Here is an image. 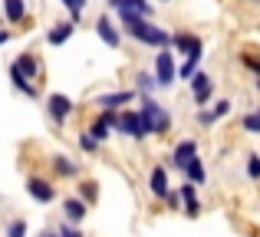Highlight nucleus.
<instances>
[{
  "mask_svg": "<svg viewBox=\"0 0 260 237\" xmlns=\"http://www.w3.org/2000/svg\"><path fill=\"white\" fill-rule=\"evenodd\" d=\"M119 17V26H122V33H125L128 40H135L139 46H145V50H168L172 46V33L165 30V26H158L155 20H148V17H142V13H135V10H122V13H115Z\"/></svg>",
  "mask_w": 260,
  "mask_h": 237,
  "instance_id": "obj_1",
  "label": "nucleus"
},
{
  "mask_svg": "<svg viewBox=\"0 0 260 237\" xmlns=\"http://www.w3.org/2000/svg\"><path fill=\"white\" fill-rule=\"evenodd\" d=\"M139 116H142V128H145L148 139H165L175 125V116L165 103H158L155 96H139Z\"/></svg>",
  "mask_w": 260,
  "mask_h": 237,
  "instance_id": "obj_2",
  "label": "nucleus"
},
{
  "mask_svg": "<svg viewBox=\"0 0 260 237\" xmlns=\"http://www.w3.org/2000/svg\"><path fill=\"white\" fill-rule=\"evenodd\" d=\"M43 112H46V119H50L53 128H66V122L76 112V103H73L66 92H50V96L43 99Z\"/></svg>",
  "mask_w": 260,
  "mask_h": 237,
  "instance_id": "obj_3",
  "label": "nucleus"
},
{
  "mask_svg": "<svg viewBox=\"0 0 260 237\" xmlns=\"http://www.w3.org/2000/svg\"><path fill=\"white\" fill-rule=\"evenodd\" d=\"M132 103H139V92H135L132 86H125V89H109V92H99V96L92 99L95 112H122V109H128Z\"/></svg>",
  "mask_w": 260,
  "mask_h": 237,
  "instance_id": "obj_4",
  "label": "nucleus"
},
{
  "mask_svg": "<svg viewBox=\"0 0 260 237\" xmlns=\"http://www.w3.org/2000/svg\"><path fill=\"white\" fill-rule=\"evenodd\" d=\"M152 73H155L161 89H172L178 83V56L172 53V46H168V50H158L152 56Z\"/></svg>",
  "mask_w": 260,
  "mask_h": 237,
  "instance_id": "obj_5",
  "label": "nucleus"
},
{
  "mask_svg": "<svg viewBox=\"0 0 260 237\" xmlns=\"http://www.w3.org/2000/svg\"><path fill=\"white\" fill-rule=\"evenodd\" d=\"M145 191H148V198L158 201V205H161V198L172 191V168H168L165 161H155V165L148 168V175H145Z\"/></svg>",
  "mask_w": 260,
  "mask_h": 237,
  "instance_id": "obj_6",
  "label": "nucleus"
},
{
  "mask_svg": "<svg viewBox=\"0 0 260 237\" xmlns=\"http://www.w3.org/2000/svg\"><path fill=\"white\" fill-rule=\"evenodd\" d=\"M46 165H50L53 181H79L83 178V165L66 152H53L50 158H46Z\"/></svg>",
  "mask_w": 260,
  "mask_h": 237,
  "instance_id": "obj_7",
  "label": "nucleus"
},
{
  "mask_svg": "<svg viewBox=\"0 0 260 237\" xmlns=\"http://www.w3.org/2000/svg\"><path fill=\"white\" fill-rule=\"evenodd\" d=\"M172 53L178 59L204 56V37H198V33H191V30H175L172 33Z\"/></svg>",
  "mask_w": 260,
  "mask_h": 237,
  "instance_id": "obj_8",
  "label": "nucleus"
},
{
  "mask_svg": "<svg viewBox=\"0 0 260 237\" xmlns=\"http://www.w3.org/2000/svg\"><path fill=\"white\" fill-rule=\"evenodd\" d=\"M115 135H122V139L135 142V145H142V142H148L145 128H142V116L135 106H128V109L119 112V128H115Z\"/></svg>",
  "mask_w": 260,
  "mask_h": 237,
  "instance_id": "obj_9",
  "label": "nucleus"
},
{
  "mask_svg": "<svg viewBox=\"0 0 260 237\" xmlns=\"http://www.w3.org/2000/svg\"><path fill=\"white\" fill-rule=\"evenodd\" d=\"M26 194H30V201H37V205H53V201L59 198L56 185H53V178H46V175H26Z\"/></svg>",
  "mask_w": 260,
  "mask_h": 237,
  "instance_id": "obj_10",
  "label": "nucleus"
},
{
  "mask_svg": "<svg viewBox=\"0 0 260 237\" xmlns=\"http://www.w3.org/2000/svg\"><path fill=\"white\" fill-rule=\"evenodd\" d=\"M201 155V148H198V139H178L172 145V152H168V168H175L178 175L188 168L191 158H198Z\"/></svg>",
  "mask_w": 260,
  "mask_h": 237,
  "instance_id": "obj_11",
  "label": "nucleus"
},
{
  "mask_svg": "<svg viewBox=\"0 0 260 237\" xmlns=\"http://www.w3.org/2000/svg\"><path fill=\"white\" fill-rule=\"evenodd\" d=\"M191 103H194V109H204V106L214 103V79H211V73H194V79H191Z\"/></svg>",
  "mask_w": 260,
  "mask_h": 237,
  "instance_id": "obj_12",
  "label": "nucleus"
},
{
  "mask_svg": "<svg viewBox=\"0 0 260 237\" xmlns=\"http://www.w3.org/2000/svg\"><path fill=\"white\" fill-rule=\"evenodd\" d=\"M92 30H95V37H99L102 43L109 46V50H119V46H122V26L115 23V20L109 17V13H102V17L95 20Z\"/></svg>",
  "mask_w": 260,
  "mask_h": 237,
  "instance_id": "obj_13",
  "label": "nucleus"
},
{
  "mask_svg": "<svg viewBox=\"0 0 260 237\" xmlns=\"http://www.w3.org/2000/svg\"><path fill=\"white\" fill-rule=\"evenodd\" d=\"M59 211H63V221L66 224H83L89 218V205L83 198H76V194H66V198H59Z\"/></svg>",
  "mask_w": 260,
  "mask_h": 237,
  "instance_id": "obj_14",
  "label": "nucleus"
},
{
  "mask_svg": "<svg viewBox=\"0 0 260 237\" xmlns=\"http://www.w3.org/2000/svg\"><path fill=\"white\" fill-rule=\"evenodd\" d=\"M178 194H181V214L184 218H201V194H198V188L191 185V181L181 178V185H178Z\"/></svg>",
  "mask_w": 260,
  "mask_h": 237,
  "instance_id": "obj_15",
  "label": "nucleus"
},
{
  "mask_svg": "<svg viewBox=\"0 0 260 237\" xmlns=\"http://www.w3.org/2000/svg\"><path fill=\"white\" fill-rule=\"evenodd\" d=\"M13 70L20 73V76H26L30 83H40V76H43V66H40V56L33 50H26V53H20L17 59H13Z\"/></svg>",
  "mask_w": 260,
  "mask_h": 237,
  "instance_id": "obj_16",
  "label": "nucleus"
},
{
  "mask_svg": "<svg viewBox=\"0 0 260 237\" xmlns=\"http://www.w3.org/2000/svg\"><path fill=\"white\" fill-rule=\"evenodd\" d=\"M73 33H76V23L66 17V20H59V23H53L50 30H46V43L50 46H63V43L73 40Z\"/></svg>",
  "mask_w": 260,
  "mask_h": 237,
  "instance_id": "obj_17",
  "label": "nucleus"
},
{
  "mask_svg": "<svg viewBox=\"0 0 260 237\" xmlns=\"http://www.w3.org/2000/svg\"><path fill=\"white\" fill-rule=\"evenodd\" d=\"M132 89L139 92V96H155V92L161 89L158 79H155V73H152V66H148V70H135V76H132Z\"/></svg>",
  "mask_w": 260,
  "mask_h": 237,
  "instance_id": "obj_18",
  "label": "nucleus"
},
{
  "mask_svg": "<svg viewBox=\"0 0 260 237\" xmlns=\"http://www.w3.org/2000/svg\"><path fill=\"white\" fill-rule=\"evenodd\" d=\"M7 76H10V86H13V89H17L23 99H33V103L40 99V83H30V79L20 76V73L13 70V66H7Z\"/></svg>",
  "mask_w": 260,
  "mask_h": 237,
  "instance_id": "obj_19",
  "label": "nucleus"
},
{
  "mask_svg": "<svg viewBox=\"0 0 260 237\" xmlns=\"http://www.w3.org/2000/svg\"><path fill=\"white\" fill-rule=\"evenodd\" d=\"M86 132L92 135V139L99 142V145H106V142H109V139L115 135V132H112V125L106 122V116H102V112H95V116L86 122Z\"/></svg>",
  "mask_w": 260,
  "mask_h": 237,
  "instance_id": "obj_20",
  "label": "nucleus"
},
{
  "mask_svg": "<svg viewBox=\"0 0 260 237\" xmlns=\"http://www.w3.org/2000/svg\"><path fill=\"white\" fill-rule=\"evenodd\" d=\"M181 178H184V181H191V185H194V188L208 185V165H204V158H201V155L188 161V168H184V172H181Z\"/></svg>",
  "mask_w": 260,
  "mask_h": 237,
  "instance_id": "obj_21",
  "label": "nucleus"
},
{
  "mask_svg": "<svg viewBox=\"0 0 260 237\" xmlns=\"http://www.w3.org/2000/svg\"><path fill=\"white\" fill-rule=\"evenodd\" d=\"M76 198H83L89 208H95V205H99V181L79 178V181H76Z\"/></svg>",
  "mask_w": 260,
  "mask_h": 237,
  "instance_id": "obj_22",
  "label": "nucleus"
},
{
  "mask_svg": "<svg viewBox=\"0 0 260 237\" xmlns=\"http://www.w3.org/2000/svg\"><path fill=\"white\" fill-rule=\"evenodd\" d=\"M237 63H241L244 70L250 73V79H260V50H250V46H244V50L237 53Z\"/></svg>",
  "mask_w": 260,
  "mask_h": 237,
  "instance_id": "obj_23",
  "label": "nucleus"
},
{
  "mask_svg": "<svg viewBox=\"0 0 260 237\" xmlns=\"http://www.w3.org/2000/svg\"><path fill=\"white\" fill-rule=\"evenodd\" d=\"M4 20L7 23H23L26 20V0H4Z\"/></svg>",
  "mask_w": 260,
  "mask_h": 237,
  "instance_id": "obj_24",
  "label": "nucleus"
},
{
  "mask_svg": "<svg viewBox=\"0 0 260 237\" xmlns=\"http://www.w3.org/2000/svg\"><path fill=\"white\" fill-rule=\"evenodd\" d=\"M237 125H241L244 135H260V106H254V109H247L241 119H237Z\"/></svg>",
  "mask_w": 260,
  "mask_h": 237,
  "instance_id": "obj_25",
  "label": "nucleus"
},
{
  "mask_svg": "<svg viewBox=\"0 0 260 237\" xmlns=\"http://www.w3.org/2000/svg\"><path fill=\"white\" fill-rule=\"evenodd\" d=\"M244 178H247L250 185H260V155L257 152L244 155Z\"/></svg>",
  "mask_w": 260,
  "mask_h": 237,
  "instance_id": "obj_26",
  "label": "nucleus"
},
{
  "mask_svg": "<svg viewBox=\"0 0 260 237\" xmlns=\"http://www.w3.org/2000/svg\"><path fill=\"white\" fill-rule=\"evenodd\" d=\"M201 59H204V56H198V59H181V63H178V83H191V79H194V73H201Z\"/></svg>",
  "mask_w": 260,
  "mask_h": 237,
  "instance_id": "obj_27",
  "label": "nucleus"
},
{
  "mask_svg": "<svg viewBox=\"0 0 260 237\" xmlns=\"http://www.w3.org/2000/svg\"><path fill=\"white\" fill-rule=\"evenodd\" d=\"M4 237H30V224H26V218H10L4 224Z\"/></svg>",
  "mask_w": 260,
  "mask_h": 237,
  "instance_id": "obj_28",
  "label": "nucleus"
},
{
  "mask_svg": "<svg viewBox=\"0 0 260 237\" xmlns=\"http://www.w3.org/2000/svg\"><path fill=\"white\" fill-rule=\"evenodd\" d=\"M59 4L66 7V13H70V20L73 23H83V13H86V7H89V0H59Z\"/></svg>",
  "mask_w": 260,
  "mask_h": 237,
  "instance_id": "obj_29",
  "label": "nucleus"
},
{
  "mask_svg": "<svg viewBox=\"0 0 260 237\" xmlns=\"http://www.w3.org/2000/svg\"><path fill=\"white\" fill-rule=\"evenodd\" d=\"M194 125H198V128H214V125H217V119H214V112H211V106H204V109H194Z\"/></svg>",
  "mask_w": 260,
  "mask_h": 237,
  "instance_id": "obj_30",
  "label": "nucleus"
},
{
  "mask_svg": "<svg viewBox=\"0 0 260 237\" xmlns=\"http://www.w3.org/2000/svg\"><path fill=\"white\" fill-rule=\"evenodd\" d=\"M76 142H79V148H83V152H86V155H99V148H102V145H99V142H95V139H92V135H89V132H86V128H83V132H79V135H76Z\"/></svg>",
  "mask_w": 260,
  "mask_h": 237,
  "instance_id": "obj_31",
  "label": "nucleus"
},
{
  "mask_svg": "<svg viewBox=\"0 0 260 237\" xmlns=\"http://www.w3.org/2000/svg\"><path fill=\"white\" fill-rule=\"evenodd\" d=\"M211 112H214V119L221 122V119H228L231 112H234V103H231V99H214V103H211Z\"/></svg>",
  "mask_w": 260,
  "mask_h": 237,
  "instance_id": "obj_32",
  "label": "nucleus"
},
{
  "mask_svg": "<svg viewBox=\"0 0 260 237\" xmlns=\"http://www.w3.org/2000/svg\"><path fill=\"white\" fill-rule=\"evenodd\" d=\"M161 208H165V211H181V194H178V185H172V191L165 194V198H161Z\"/></svg>",
  "mask_w": 260,
  "mask_h": 237,
  "instance_id": "obj_33",
  "label": "nucleus"
},
{
  "mask_svg": "<svg viewBox=\"0 0 260 237\" xmlns=\"http://www.w3.org/2000/svg\"><path fill=\"white\" fill-rule=\"evenodd\" d=\"M56 234H59V237H86V234H83V227H76V224H66V221H59Z\"/></svg>",
  "mask_w": 260,
  "mask_h": 237,
  "instance_id": "obj_34",
  "label": "nucleus"
},
{
  "mask_svg": "<svg viewBox=\"0 0 260 237\" xmlns=\"http://www.w3.org/2000/svg\"><path fill=\"white\" fill-rule=\"evenodd\" d=\"M112 13H122V10H132V0H106Z\"/></svg>",
  "mask_w": 260,
  "mask_h": 237,
  "instance_id": "obj_35",
  "label": "nucleus"
},
{
  "mask_svg": "<svg viewBox=\"0 0 260 237\" xmlns=\"http://www.w3.org/2000/svg\"><path fill=\"white\" fill-rule=\"evenodd\" d=\"M10 37H13L10 30H0V46H4V43H10Z\"/></svg>",
  "mask_w": 260,
  "mask_h": 237,
  "instance_id": "obj_36",
  "label": "nucleus"
},
{
  "mask_svg": "<svg viewBox=\"0 0 260 237\" xmlns=\"http://www.w3.org/2000/svg\"><path fill=\"white\" fill-rule=\"evenodd\" d=\"M237 4H244V7H260V0H237Z\"/></svg>",
  "mask_w": 260,
  "mask_h": 237,
  "instance_id": "obj_37",
  "label": "nucleus"
},
{
  "mask_svg": "<svg viewBox=\"0 0 260 237\" xmlns=\"http://www.w3.org/2000/svg\"><path fill=\"white\" fill-rule=\"evenodd\" d=\"M40 234H43V237H59L56 231H40Z\"/></svg>",
  "mask_w": 260,
  "mask_h": 237,
  "instance_id": "obj_38",
  "label": "nucleus"
},
{
  "mask_svg": "<svg viewBox=\"0 0 260 237\" xmlns=\"http://www.w3.org/2000/svg\"><path fill=\"white\" fill-rule=\"evenodd\" d=\"M254 89H257V92H260V79H254Z\"/></svg>",
  "mask_w": 260,
  "mask_h": 237,
  "instance_id": "obj_39",
  "label": "nucleus"
},
{
  "mask_svg": "<svg viewBox=\"0 0 260 237\" xmlns=\"http://www.w3.org/2000/svg\"><path fill=\"white\" fill-rule=\"evenodd\" d=\"M161 4H172V0H161Z\"/></svg>",
  "mask_w": 260,
  "mask_h": 237,
  "instance_id": "obj_40",
  "label": "nucleus"
}]
</instances>
